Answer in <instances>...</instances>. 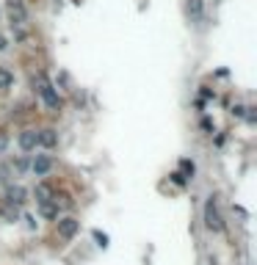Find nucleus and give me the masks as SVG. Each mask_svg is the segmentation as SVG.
Listing matches in <instances>:
<instances>
[{"instance_id": "obj_8", "label": "nucleus", "mask_w": 257, "mask_h": 265, "mask_svg": "<svg viewBox=\"0 0 257 265\" xmlns=\"http://www.w3.org/2000/svg\"><path fill=\"white\" fill-rule=\"evenodd\" d=\"M53 166H56V160H53L50 155H36V158H31V172L36 177H47L53 172Z\"/></svg>"}, {"instance_id": "obj_7", "label": "nucleus", "mask_w": 257, "mask_h": 265, "mask_svg": "<svg viewBox=\"0 0 257 265\" xmlns=\"http://www.w3.org/2000/svg\"><path fill=\"white\" fill-rule=\"evenodd\" d=\"M6 166H9L11 177H25L31 172V155H17V158L6 160Z\"/></svg>"}, {"instance_id": "obj_12", "label": "nucleus", "mask_w": 257, "mask_h": 265, "mask_svg": "<svg viewBox=\"0 0 257 265\" xmlns=\"http://www.w3.org/2000/svg\"><path fill=\"white\" fill-rule=\"evenodd\" d=\"M33 196H36V202H47V199H53V196H56V191H53V185L47 180H39L36 188H33Z\"/></svg>"}, {"instance_id": "obj_1", "label": "nucleus", "mask_w": 257, "mask_h": 265, "mask_svg": "<svg viewBox=\"0 0 257 265\" xmlns=\"http://www.w3.org/2000/svg\"><path fill=\"white\" fill-rule=\"evenodd\" d=\"M6 17H9L11 28H25V25L31 22L28 6H25L22 0H6Z\"/></svg>"}, {"instance_id": "obj_5", "label": "nucleus", "mask_w": 257, "mask_h": 265, "mask_svg": "<svg viewBox=\"0 0 257 265\" xmlns=\"http://www.w3.org/2000/svg\"><path fill=\"white\" fill-rule=\"evenodd\" d=\"M17 147H19V152H22V155L36 152V147H39L36 130H33V127H25V130H19V133H17Z\"/></svg>"}, {"instance_id": "obj_10", "label": "nucleus", "mask_w": 257, "mask_h": 265, "mask_svg": "<svg viewBox=\"0 0 257 265\" xmlns=\"http://www.w3.org/2000/svg\"><path fill=\"white\" fill-rule=\"evenodd\" d=\"M0 219L9 221V224H17L19 219H22V210H19L17 205H9V202H0Z\"/></svg>"}, {"instance_id": "obj_3", "label": "nucleus", "mask_w": 257, "mask_h": 265, "mask_svg": "<svg viewBox=\"0 0 257 265\" xmlns=\"http://www.w3.org/2000/svg\"><path fill=\"white\" fill-rule=\"evenodd\" d=\"M78 232H80V221L75 215H58L56 219V235L61 240H72Z\"/></svg>"}, {"instance_id": "obj_2", "label": "nucleus", "mask_w": 257, "mask_h": 265, "mask_svg": "<svg viewBox=\"0 0 257 265\" xmlns=\"http://www.w3.org/2000/svg\"><path fill=\"white\" fill-rule=\"evenodd\" d=\"M202 219H205V229H207V232H213V235L224 232V219H221L219 205H216V199H213V196L205 202V210H202Z\"/></svg>"}, {"instance_id": "obj_4", "label": "nucleus", "mask_w": 257, "mask_h": 265, "mask_svg": "<svg viewBox=\"0 0 257 265\" xmlns=\"http://www.w3.org/2000/svg\"><path fill=\"white\" fill-rule=\"evenodd\" d=\"M39 97H42V103H44L47 111H53V113H58L61 108H64V100H61L58 88L53 86V83L47 86V88H42V91H39Z\"/></svg>"}, {"instance_id": "obj_16", "label": "nucleus", "mask_w": 257, "mask_h": 265, "mask_svg": "<svg viewBox=\"0 0 257 265\" xmlns=\"http://www.w3.org/2000/svg\"><path fill=\"white\" fill-rule=\"evenodd\" d=\"M180 168L182 177H194V160H180Z\"/></svg>"}, {"instance_id": "obj_22", "label": "nucleus", "mask_w": 257, "mask_h": 265, "mask_svg": "<svg viewBox=\"0 0 257 265\" xmlns=\"http://www.w3.org/2000/svg\"><path fill=\"white\" fill-rule=\"evenodd\" d=\"M6 50H9V36L0 33V53H6Z\"/></svg>"}, {"instance_id": "obj_9", "label": "nucleus", "mask_w": 257, "mask_h": 265, "mask_svg": "<svg viewBox=\"0 0 257 265\" xmlns=\"http://www.w3.org/2000/svg\"><path fill=\"white\" fill-rule=\"evenodd\" d=\"M36 141L42 149H56L58 147V130L56 127H42V130H36Z\"/></svg>"}, {"instance_id": "obj_20", "label": "nucleus", "mask_w": 257, "mask_h": 265, "mask_svg": "<svg viewBox=\"0 0 257 265\" xmlns=\"http://www.w3.org/2000/svg\"><path fill=\"white\" fill-rule=\"evenodd\" d=\"M229 113H232L235 119H243V113H246V105H241V103L232 105V111H229Z\"/></svg>"}, {"instance_id": "obj_18", "label": "nucleus", "mask_w": 257, "mask_h": 265, "mask_svg": "<svg viewBox=\"0 0 257 265\" xmlns=\"http://www.w3.org/2000/svg\"><path fill=\"white\" fill-rule=\"evenodd\" d=\"M94 240H97V246H100V249H108V235H105V232L94 229Z\"/></svg>"}, {"instance_id": "obj_14", "label": "nucleus", "mask_w": 257, "mask_h": 265, "mask_svg": "<svg viewBox=\"0 0 257 265\" xmlns=\"http://www.w3.org/2000/svg\"><path fill=\"white\" fill-rule=\"evenodd\" d=\"M14 88V72L9 66H0V91H9Z\"/></svg>"}, {"instance_id": "obj_21", "label": "nucleus", "mask_w": 257, "mask_h": 265, "mask_svg": "<svg viewBox=\"0 0 257 265\" xmlns=\"http://www.w3.org/2000/svg\"><path fill=\"white\" fill-rule=\"evenodd\" d=\"M172 182H174V185H180V188H182V185H185V177H182L180 172H174V174H172Z\"/></svg>"}, {"instance_id": "obj_15", "label": "nucleus", "mask_w": 257, "mask_h": 265, "mask_svg": "<svg viewBox=\"0 0 257 265\" xmlns=\"http://www.w3.org/2000/svg\"><path fill=\"white\" fill-rule=\"evenodd\" d=\"M31 86H33V91H42V88H47V86H50V78H47V75L44 72H36V75H33V78H31Z\"/></svg>"}, {"instance_id": "obj_6", "label": "nucleus", "mask_w": 257, "mask_h": 265, "mask_svg": "<svg viewBox=\"0 0 257 265\" xmlns=\"http://www.w3.org/2000/svg\"><path fill=\"white\" fill-rule=\"evenodd\" d=\"M3 202L22 207L25 202H28V191H25V188L19 185V182H9V185H6V194H3Z\"/></svg>"}, {"instance_id": "obj_19", "label": "nucleus", "mask_w": 257, "mask_h": 265, "mask_svg": "<svg viewBox=\"0 0 257 265\" xmlns=\"http://www.w3.org/2000/svg\"><path fill=\"white\" fill-rule=\"evenodd\" d=\"M6 149H9V133L0 130V155H6Z\"/></svg>"}, {"instance_id": "obj_23", "label": "nucleus", "mask_w": 257, "mask_h": 265, "mask_svg": "<svg viewBox=\"0 0 257 265\" xmlns=\"http://www.w3.org/2000/svg\"><path fill=\"white\" fill-rule=\"evenodd\" d=\"M202 130H213V122H211V119H207V116H205V119H202Z\"/></svg>"}, {"instance_id": "obj_11", "label": "nucleus", "mask_w": 257, "mask_h": 265, "mask_svg": "<svg viewBox=\"0 0 257 265\" xmlns=\"http://www.w3.org/2000/svg\"><path fill=\"white\" fill-rule=\"evenodd\" d=\"M39 205V215H42L44 221H56L58 215H61V210H58V205L53 199H47V202H36Z\"/></svg>"}, {"instance_id": "obj_13", "label": "nucleus", "mask_w": 257, "mask_h": 265, "mask_svg": "<svg viewBox=\"0 0 257 265\" xmlns=\"http://www.w3.org/2000/svg\"><path fill=\"white\" fill-rule=\"evenodd\" d=\"M188 17L194 19V22H199L202 17H205V0H188Z\"/></svg>"}, {"instance_id": "obj_17", "label": "nucleus", "mask_w": 257, "mask_h": 265, "mask_svg": "<svg viewBox=\"0 0 257 265\" xmlns=\"http://www.w3.org/2000/svg\"><path fill=\"white\" fill-rule=\"evenodd\" d=\"M243 119H246V125H257V108H246V113H243Z\"/></svg>"}]
</instances>
